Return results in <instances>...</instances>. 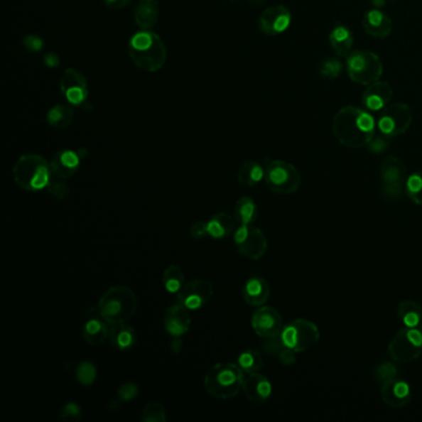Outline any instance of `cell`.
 Listing matches in <instances>:
<instances>
[{
  "instance_id": "816d5d0a",
  "label": "cell",
  "mask_w": 422,
  "mask_h": 422,
  "mask_svg": "<svg viewBox=\"0 0 422 422\" xmlns=\"http://www.w3.org/2000/svg\"><path fill=\"white\" fill-rule=\"evenodd\" d=\"M170 347H171L173 353H180L181 348H183V340H181V337H173V341L171 342Z\"/></svg>"
},
{
  "instance_id": "74e56055",
  "label": "cell",
  "mask_w": 422,
  "mask_h": 422,
  "mask_svg": "<svg viewBox=\"0 0 422 422\" xmlns=\"http://www.w3.org/2000/svg\"><path fill=\"white\" fill-rule=\"evenodd\" d=\"M343 65L338 58H327L320 65L318 72L326 80H336L341 75Z\"/></svg>"
},
{
  "instance_id": "d6a6232c",
  "label": "cell",
  "mask_w": 422,
  "mask_h": 422,
  "mask_svg": "<svg viewBox=\"0 0 422 422\" xmlns=\"http://www.w3.org/2000/svg\"><path fill=\"white\" fill-rule=\"evenodd\" d=\"M185 283V274L178 265H168V268L165 269L163 274V285L168 293H178Z\"/></svg>"
},
{
  "instance_id": "db71d44e",
  "label": "cell",
  "mask_w": 422,
  "mask_h": 422,
  "mask_svg": "<svg viewBox=\"0 0 422 422\" xmlns=\"http://www.w3.org/2000/svg\"><path fill=\"white\" fill-rule=\"evenodd\" d=\"M227 1H238V0H227Z\"/></svg>"
},
{
  "instance_id": "f35d334b",
  "label": "cell",
  "mask_w": 422,
  "mask_h": 422,
  "mask_svg": "<svg viewBox=\"0 0 422 422\" xmlns=\"http://www.w3.org/2000/svg\"><path fill=\"white\" fill-rule=\"evenodd\" d=\"M48 192H50V195H51L53 198L58 200V201L67 198V197L70 196V193H71V188H68L67 183H65L61 178L53 180V181L50 183V185H48Z\"/></svg>"
},
{
  "instance_id": "f907efd6",
  "label": "cell",
  "mask_w": 422,
  "mask_h": 422,
  "mask_svg": "<svg viewBox=\"0 0 422 422\" xmlns=\"http://www.w3.org/2000/svg\"><path fill=\"white\" fill-rule=\"evenodd\" d=\"M398 0H370L372 5L374 6L375 9H383L390 5H394Z\"/></svg>"
},
{
  "instance_id": "2e32d148",
  "label": "cell",
  "mask_w": 422,
  "mask_h": 422,
  "mask_svg": "<svg viewBox=\"0 0 422 422\" xmlns=\"http://www.w3.org/2000/svg\"><path fill=\"white\" fill-rule=\"evenodd\" d=\"M60 90L65 99L73 106H81L88 98L86 77L75 68H67L60 80Z\"/></svg>"
},
{
  "instance_id": "8fae6325",
  "label": "cell",
  "mask_w": 422,
  "mask_h": 422,
  "mask_svg": "<svg viewBox=\"0 0 422 422\" xmlns=\"http://www.w3.org/2000/svg\"><path fill=\"white\" fill-rule=\"evenodd\" d=\"M413 123V112L410 107L401 102L390 103L384 108L378 119L380 133L389 138L405 134Z\"/></svg>"
},
{
  "instance_id": "603a6c76",
  "label": "cell",
  "mask_w": 422,
  "mask_h": 422,
  "mask_svg": "<svg viewBox=\"0 0 422 422\" xmlns=\"http://www.w3.org/2000/svg\"><path fill=\"white\" fill-rule=\"evenodd\" d=\"M109 328L111 325L102 317L99 311L97 315H91L87 318L86 323L82 330V336L83 340L90 345H101L104 343L108 336H109Z\"/></svg>"
},
{
  "instance_id": "7dc6e473",
  "label": "cell",
  "mask_w": 422,
  "mask_h": 422,
  "mask_svg": "<svg viewBox=\"0 0 422 422\" xmlns=\"http://www.w3.org/2000/svg\"><path fill=\"white\" fill-rule=\"evenodd\" d=\"M280 363L283 365H293L296 362V352H293L290 348H285V350L278 355Z\"/></svg>"
},
{
  "instance_id": "4fadbf2b",
  "label": "cell",
  "mask_w": 422,
  "mask_h": 422,
  "mask_svg": "<svg viewBox=\"0 0 422 422\" xmlns=\"http://www.w3.org/2000/svg\"><path fill=\"white\" fill-rule=\"evenodd\" d=\"M213 283L206 278H193L185 283L178 293V303L188 307L190 311L200 310L210 303L213 296Z\"/></svg>"
},
{
  "instance_id": "7c38bea8",
  "label": "cell",
  "mask_w": 422,
  "mask_h": 422,
  "mask_svg": "<svg viewBox=\"0 0 422 422\" xmlns=\"http://www.w3.org/2000/svg\"><path fill=\"white\" fill-rule=\"evenodd\" d=\"M235 248L248 259L258 260L268 250V238L263 230L253 224H240L234 232Z\"/></svg>"
},
{
  "instance_id": "ab89813d",
  "label": "cell",
  "mask_w": 422,
  "mask_h": 422,
  "mask_svg": "<svg viewBox=\"0 0 422 422\" xmlns=\"http://www.w3.org/2000/svg\"><path fill=\"white\" fill-rule=\"evenodd\" d=\"M81 418L82 408L75 401L65 404L60 411V418L63 421H78Z\"/></svg>"
},
{
  "instance_id": "7a4b0ae2",
  "label": "cell",
  "mask_w": 422,
  "mask_h": 422,
  "mask_svg": "<svg viewBox=\"0 0 422 422\" xmlns=\"http://www.w3.org/2000/svg\"><path fill=\"white\" fill-rule=\"evenodd\" d=\"M129 58L144 72H158L166 63L168 51L163 38L151 30H140L128 43Z\"/></svg>"
},
{
  "instance_id": "cb8c5ba5",
  "label": "cell",
  "mask_w": 422,
  "mask_h": 422,
  "mask_svg": "<svg viewBox=\"0 0 422 422\" xmlns=\"http://www.w3.org/2000/svg\"><path fill=\"white\" fill-rule=\"evenodd\" d=\"M243 298L249 306H264L270 298V286L263 278H250L245 281Z\"/></svg>"
},
{
  "instance_id": "bcb514c9",
  "label": "cell",
  "mask_w": 422,
  "mask_h": 422,
  "mask_svg": "<svg viewBox=\"0 0 422 422\" xmlns=\"http://www.w3.org/2000/svg\"><path fill=\"white\" fill-rule=\"evenodd\" d=\"M190 234L192 238L195 239H202L208 235V229H207V222H195L191 227H190Z\"/></svg>"
},
{
  "instance_id": "60d3db41",
  "label": "cell",
  "mask_w": 422,
  "mask_h": 422,
  "mask_svg": "<svg viewBox=\"0 0 422 422\" xmlns=\"http://www.w3.org/2000/svg\"><path fill=\"white\" fill-rule=\"evenodd\" d=\"M139 394V386L138 384L133 382L123 383L118 389V399L120 401H131L133 399L136 398Z\"/></svg>"
},
{
  "instance_id": "c3c4849f",
  "label": "cell",
  "mask_w": 422,
  "mask_h": 422,
  "mask_svg": "<svg viewBox=\"0 0 422 422\" xmlns=\"http://www.w3.org/2000/svg\"><path fill=\"white\" fill-rule=\"evenodd\" d=\"M103 3L113 10L124 9L126 5L129 4L130 0H103Z\"/></svg>"
},
{
  "instance_id": "5b68a950",
  "label": "cell",
  "mask_w": 422,
  "mask_h": 422,
  "mask_svg": "<svg viewBox=\"0 0 422 422\" xmlns=\"http://www.w3.org/2000/svg\"><path fill=\"white\" fill-rule=\"evenodd\" d=\"M245 373L235 363H217L207 372L205 389L213 398L228 400L243 390Z\"/></svg>"
},
{
  "instance_id": "4dcf8cb0",
  "label": "cell",
  "mask_w": 422,
  "mask_h": 422,
  "mask_svg": "<svg viewBox=\"0 0 422 422\" xmlns=\"http://www.w3.org/2000/svg\"><path fill=\"white\" fill-rule=\"evenodd\" d=\"M235 221L239 224H253L258 218V207L250 197H242L234 207Z\"/></svg>"
},
{
  "instance_id": "ac0fdd59",
  "label": "cell",
  "mask_w": 422,
  "mask_h": 422,
  "mask_svg": "<svg viewBox=\"0 0 422 422\" xmlns=\"http://www.w3.org/2000/svg\"><path fill=\"white\" fill-rule=\"evenodd\" d=\"M163 327L170 336L183 337L186 335L191 327L190 310L181 303H173L165 312Z\"/></svg>"
},
{
  "instance_id": "d6986e66",
  "label": "cell",
  "mask_w": 422,
  "mask_h": 422,
  "mask_svg": "<svg viewBox=\"0 0 422 422\" xmlns=\"http://www.w3.org/2000/svg\"><path fill=\"white\" fill-rule=\"evenodd\" d=\"M81 158L80 151L77 153L75 150H58V153L53 155V160L50 161L53 176L61 180L72 178L73 175H76L77 171L80 170Z\"/></svg>"
},
{
  "instance_id": "e0dca14e",
  "label": "cell",
  "mask_w": 422,
  "mask_h": 422,
  "mask_svg": "<svg viewBox=\"0 0 422 422\" xmlns=\"http://www.w3.org/2000/svg\"><path fill=\"white\" fill-rule=\"evenodd\" d=\"M380 395L384 403L394 409H401L411 403L413 391L405 380L391 379L385 380L380 388Z\"/></svg>"
},
{
  "instance_id": "484cf974",
  "label": "cell",
  "mask_w": 422,
  "mask_h": 422,
  "mask_svg": "<svg viewBox=\"0 0 422 422\" xmlns=\"http://www.w3.org/2000/svg\"><path fill=\"white\" fill-rule=\"evenodd\" d=\"M328 40L338 58H347L352 53L355 36L345 25L337 23L331 30Z\"/></svg>"
},
{
  "instance_id": "ee69618b",
  "label": "cell",
  "mask_w": 422,
  "mask_h": 422,
  "mask_svg": "<svg viewBox=\"0 0 422 422\" xmlns=\"http://www.w3.org/2000/svg\"><path fill=\"white\" fill-rule=\"evenodd\" d=\"M369 150L372 153H384L385 150L388 149L389 146V136L384 135L383 136H375L373 139L370 140Z\"/></svg>"
},
{
  "instance_id": "277c9868",
  "label": "cell",
  "mask_w": 422,
  "mask_h": 422,
  "mask_svg": "<svg viewBox=\"0 0 422 422\" xmlns=\"http://www.w3.org/2000/svg\"><path fill=\"white\" fill-rule=\"evenodd\" d=\"M14 181L25 191H43L53 181V171L48 160L38 153L21 155L13 168Z\"/></svg>"
},
{
  "instance_id": "d590c367",
  "label": "cell",
  "mask_w": 422,
  "mask_h": 422,
  "mask_svg": "<svg viewBox=\"0 0 422 422\" xmlns=\"http://www.w3.org/2000/svg\"><path fill=\"white\" fill-rule=\"evenodd\" d=\"M405 193L418 206H422V171L409 176L405 185Z\"/></svg>"
},
{
  "instance_id": "ffe728a7",
  "label": "cell",
  "mask_w": 422,
  "mask_h": 422,
  "mask_svg": "<svg viewBox=\"0 0 422 422\" xmlns=\"http://www.w3.org/2000/svg\"><path fill=\"white\" fill-rule=\"evenodd\" d=\"M393 98V88L388 82L377 81L367 87L362 102L368 111H383Z\"/></svg>"
},
{
  "instance_id": "3957f363",
  "label": "cell",
  "mask_w": 422,
  "mask_h": 422,
  "mask_svg": "<svg viewBox=\"0 0 422 422\" xmlns=\"http://www.w3.org/2000/svg\"><path fill=\"white\" fill-rule=\"evenodd\" d=\"M138 306L136 295L125 285L108 288L98 301V311L109 325L130 321L138 311Z\"/></svg>"
},
{
  "instance_id": "b9f144b4",
  "label": "cell",
  "mask_w": 422,
  "mask_h": 422,
  "mask_svg": "<svg viewBox=\"0 0 422 422\" xmlns=\"http://www.w3.org/2000/svg\"><path fill=\"white\" fill-rule=\"evenodd\" d=\"M286 348V345L283 342L281 335L280 336L271 337V338H266L263 345V350L265 353H268L270 355H276L278 357L283 350Z\"/></svg>"
},
{
  "instance_id": "f5cc1de1",
  "label": "cell",
  "mask_w": 422,
  "mask_h": 422,
  "mask_svg": "<svg viewBox=\"0 0 422 422\" xmlns=\"http://www.w3.org/2000/svg\"><path fill=\"white\" fill-rule=\"evenodd\" d=\"M266 0H247V3L253 6H260V5L265 4Z\"/></svg>"
},
{
  "instance_id": "5bb4252c",
  "label": "cell",
  "mask_w": 422,
  "mask_h": 422,
  "mask_svg": "<svg viewBox=\"0 0 422 422\" xmlns=\"http://www.w3.org/2000/svg\"><path fill=\"white\" fill-rule=\"evenodd\" d=\"M251 327L255 333L263 338L280 336L283 330V317L275 308L270 306H260L251 317Z\"/></svg>"
},
{
  "instance_id": "44dd1931",
  "label": "cell",
  "mask_w": 422,
  "mask_h": 422,
  "mask_svg": "<svg viewBox=\"0 0 422 422\" xmlns=\"http://www.w3.org/2000/svg\"><path fill=\"white\" fill-rule=\"evenodd\" d=\"M243 391L251 403L263 404L271 396L273 385L265 375L256 372L245 377Z\"/></svg>"
},
{
  "instance_id": "9a60e30c",
  "label": "cell",
  "mask_w": 422,
  "mask_h": 422,
  "mask_svg": "<svg viewBox=\"0 0 422 422\" xmlns=\"http://www.w3.org/2000/svg\"><path fill=\"white\" fill-rule=\"evenodd\" d=\"M291 11L285 5L269 6L260 15L258 20L259 29L268 36H276L283 34L291 24Z\"/></svg>"
},
{
  "instance_id": "8992f818",
  "label": "cell",
  "mask_w": 422,
  "mask_h": 422,
  "mask_svg": "<svg viewBox=\"0 0 422 422\" xmlns=\"http://www.w3.org/2000/svg\"><path fill=\"white\" fill-rule=\"evenodd\" d=\"M347 72L352 81L369 86L383 76V63L379 56L369 50H357L347 56Z\"/></svg>"
},
{
  "instance_id": "1f68e13d",
  "label": "cell",
  "mask_w": 422,
  "mask_h": 422,
  "mask_svg": "<svg viewBox=\"0 0 422 422\" xmlns=\"http://www.w3.org/2000/svg\"><path fill=\"white\" fill-rule=\"evenodd\" d=\"M398 316L405 326L416 328L422 321V307L415 301L406 300L399 305Z\"/></svg>"
},
{
  "instance_id": "e575fe53",
  "label": "cell",
  "mask_w": 422,
  "mask_h": 422,
  "mask_svg": "<svg viewBox=\"0 0 422 422\" xmlns=\"http://www.w3.org/2000/svg\"><path fill=\"white\" fill-rule=\"evenodd\" d=\"M97 367L91 360H83L76 368V379L82 386H91L96 383Z\"/></svg>"
},
{
  "instance_id": "30bf717a",
  "label": "cell",
  "mask_w": 422,
  "mask_h": 422,
  "mask_svg": "<svg viewBox=\"0 0 422 422\" xmlns=\"http://www.w3.org/2000/svg\"><path fill=\"white\" fill-rule=\"evenodd\" d=\"M388 352L396 363L418 359L422 353V331L410 327L400 330L389 343Z\"/></svg>"
},
{
  "instance_id": "f6af8a7d",
  "label": "cell",
  "mask_w": 422,
  "mask_h": 422,
  "mask_svg": "<svg viewBox=\"0 0 422 422\" xmlns=\"http://www.w3.org/2000/svg\"><path fill=\"white\" fill-rule=\"evenodd\" d=\"M377 377H378V379L383 380V382L391 379V378L396 377V369H395V367L393 364L384 363L377 370Z\"/></svg>"
},
{
  "instance_id": "8d00e7d4",
  "label": "cell",
  "mask_w": 422,
  "mask_h": 422,
  "mask_svg": "<svg viewBox=\"0 0 422 422\" xmlns=\"http://www.w3.org/2000/svg\"><path fill=\"white\" fill-rule=\"evenodd\" d=\"M140 418L143 422H166V409L158 401H151L145 405Z\"/></svg>"
},
{
  "instance_id": "ba28073f",
  "label": "cell",
  "mask_w": 422,
  "mask_h": 422,
  "mask_svg": "<svg viewBox=\"0 0 422 422\" xmlns=\"http://www.w3.org/2000/svg\"><path fill=\"white\" fill-rule=\"evenodd\" d=\"M382 195L389 201H395L403 196L408 180L406 168L400 158L389 155L380 163Z\"/></svg>"
},
{
  "instance_id": "f546056e",
  "label": "cell",
  "mask_w": 422,
  "mask_h": 422,
  "mask_svg": "<svg viewBox=\"0 0 422 422\" xmlns=\"http://www.w3.org/2000/svg\"><path fill=\"white\" fill-rule=\"evenodd\" d=\"M75 119V112L66 104H56L50 108L46 114L48 125L55 129L63 130L72 124Z\"/></svg>"
},
{
  "instance_id": "f1b7e54d",
  "label": "cell",
  "mask_w": 422,
  "mask_h": 422,
  "mask_svg": "<svg viewBox=\"0 0 422 422\" xmlns=\"http://www.w3.org/2000/svg\"><path fill=\"white\" fill-rule=\"evenodd\" d=\"M265 178V170L256 161H245L238 170V183L244 188H254Z\"/></svg>"
},
{
  "instance_id": "681fc988",
  "label": "cell",
  "mask_w": 422,
  "mask_h": 422,
  "mask_svg": "<svg viewBox=\"0 0 422 422\" xmlns=\"http://www.w3.org/2000/svg\"><path fill=\"white\" fill-rule=\"evenodd\" d=\"M43 63L50 68L58 67L60 65V58L55 53H48L43 58Z\"/></svg>"
},
{
  "instance_id": "7bdbcfd3",
  "label": "cell",
  "mask_w": 422,
  "mask_h": 422,
  "mask_svg": "<svg viewBox=\"0 0 422 422\" xmlns=\"http://www.w3.org/2000/svg\"><path fill=\"white\" fill-rule=\"evenodd\" d=\"M23 46H24L26 51L31 53H38L43 51V46H45V41L43 38H40L38 35L30 34L25 36L23 40Z\"/></svg>"
},
{
  "instance_id": "52a82bcc",
  "label": "cell",
  "mask_w": 422,
  "mask_h": 422,
  "mask_svg": "<svg viewBox=\"0 0 422 422\" xmlns=\"http://www.w3.org/2000/svg\"><path fill=\"white\" fill-rule=\"evenodd\" d=\"M265 183L278 195H291L301 186V175L293 163L283 160H273L265 168Z\"/></svg>"
},
{
  "instance_id": "d4e9b609",
  "label": "cell",
  "mask_w": 422,
  "mask_h": 422,
  "mask_svg": "<svg viewBox=\"0 0 422 422\" xmlns=\"http://www.w3.org/2000/svg\"><path fill=\"white\" fill-rule=\"evenodd\" d=\"M160 5L158 0H140L134 10L135 24L141 30H151L158 24Z\"/></svg>"
},
{
  "instance_id": "9c48e42d",
  "label": "cell",
  "mask_w": 422,
  "mask_h": 422,
  "mask_svg": "<svg viewBox=\"0 0 422 422\" xmlns=\"http://www.w3.org/2000/svg\"><path fill=\"white\" fill-rule=\"evenodd\" d=\"M281 338L288 348L296 353H301L317 345L320 340V330L315 322L298 318L283 326Z\"/></svg>"
},
{
  "instance_id": "836d02e7",
  "label": "cell",
  "mask_w": 422,
  "mask_h": 422,
  "mask_svg": "<svg viewBox=\"0 0 422 422\" xmlns=\"http://www.w3.org/2000/svg\"><path fill=\"white\" fill-rule=\"evenodd\" d=\"M237 364L239 365L245 374L256 373L263 367V357L256 350H247L238 355Z\"/></svg>"
},
{
  "instance_id": "7402d4cb",
  "label": "cell",
  "mask_w": 422,
  "mask_h": 422,
  "mask_svg": "<svg viewBox=\"0 0 422 422\" xmlns=\"http://www.w3.org/2000/svg\"><path fill=\"white\" fill-rule=\"evenodd\" d=\"M362 25L365 33L375 38H388L393 31V20L380 9L368 10L363 16Z\"/></svg>"
},
{
  "instance_id": "6da1fadb",
  "label": "cell",
  "mask_w": 422,
  "mask_h": 422,
  "mask_svg": "<svg viewBox=\"0 0 422 422\" xmlns=\"http://www.w3.org/2000/svg\"><path fill=\"white\" fill-rule=\"evenodd\" d=\"M375 123L373 115L359 107L347 106L337 112L332 121L336 139L350 149H360L374 138Z\"/></svg>"
},
{
  "instance_id": "4316f807",
  "label": "cell",
  "mask_w": 422,
  "mask_h": 422,
  "mask_svg": "<svg viewBox=\"0 0 422 422\" xmlns=\"http://www.w3.org/2000/svg\"><path fill=\"white\" fill-rule=\"evenodd\" d=\"M108 338H109L112 345L121 352L131 350L138 340L134 328L126 325V322L111 325Z\"/></svg>"
},
{
  "instance_id": "83f0119b",
  "label": "cell",
  "mask_w": 422,
  "mask_h": 422,
  "mask_svg": "<svg viewBox=\"0 0 422 422\" xmlns=\"http://www.w3.org/2000/svg\"><path fill=\"white\" fill-rule=\"evenodd\" d=\"M235 221L228 213L220 212L207 222L208 235L215 239H223L233 233Z\"/></svg>"
}]
</instances>
